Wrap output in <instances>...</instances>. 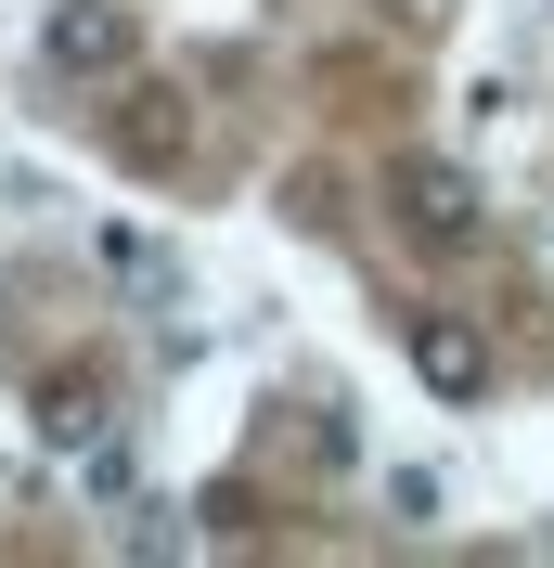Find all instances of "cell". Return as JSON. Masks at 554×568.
<instances>
[{
  "label": "cell",
  "mask_w": 554,
  "mask_h": 568,
  "mask_svg": "<svg viewBox=\"0 0 554 568\" xmlns=\"http://www.w3.org/2000/svg\"><path fill=\"white\" fill-rule=\"evenodd\" d=\"M142 27H130V0H52V27H39V65L52 78H130Z\"/></svg>",
  "instance_id": "obj_1"
},
{
  "label": "cell",
  "mask_w": 554,
  "mask_h": 568,
  "mask_svg": "<svg viewBox=\"0 0 554 568\" xmlns=\"http://www.w3.org/2000/svg\"><path fill=\"white\" fill-rule=\"evenodd\" d=\"M400 220H413L425 246H464L478 233V181L451 169V155H400Z\"/></svg>",
  "instance_id": "obj_2"
},
{
  "label": "cell",
  "mask_w": 554,
  "mask_h": 568,
  "mask_svg": "<svg viewBox=\"0 0 554 568\" xmlns=\"http://www.w3.org/2000/svg\"><path fill=\"white\" fill-rule=\"evenodd\" d=\"M413 375H425L439 400H478V388H490V336H478L464 311H413Z\"/></svg>",
  "instance_id": "obj_3"
},
{
  "label": "cell",
  "mask_w": 554,
  "mask_h": 568,
  "mask_svg": "<svg viewBox=\"0 0 554 568\" xmlns=\"http://www.w3.org/2000/svg\"><path fill=\"white\" fill-rule=\"evenodd\" d=\"M39 439H52V453H91V439H104V400L91 388H39Z\"/></svg>",
  "instance_id": "obj_4"
},
{
  "label": "cell",
  "mask_w": 554,
  "mask_h": 568,
  "mask_svg": "<svg viewBox=\"0 0 554 568\" xmlns=\"http://www.w3.org/2000/svg\"><path fill=\"white\" fill-rule=\"evenodd\" d=\"M400 13H413V27H439V13H451V0H400Z\"/></svg>",
  "instance_id": "obj_5"
}]
</instances>
